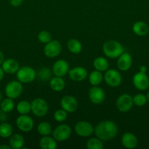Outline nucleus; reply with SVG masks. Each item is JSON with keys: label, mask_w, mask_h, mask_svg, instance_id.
<instances>
[{"label": "nucleus", "mask_w": 149, "mask_h": 149, "mask_svg": "<svg viewBox=\"0 0 149 149\" xmlns=\"http://www.w3.org/2000/svg\"><path fill=\"white\" fill-rule=\"evenodd\" d=\"M1 100H2V95H1V90H0V103H1Z\"/></svg>", "instance_id": "nucleus-43"}, {"label": "nucleus", "mask_w": 149, "mask_h": 149, "mask_svg": "<svg viewBox=\"0 0 149 149\" xmlns=\"http://www.w3.org/2000/svg\"><path fill=\"white\" fill-rule=\"evenodd\" d=\"M117 59V67L120 71H128L132 65V58L129 52H124Z\"/></svg>", "instance_id": "nucleus-17"}, {"label": "nucleus", "mask_w": 149, "mask_h": 149, "mask_svg": "<svg viewBox=\"0 0 149 149\" xmlns=\"http://www.w3.org/2000/svg\"><path fill=\"white\" fill-rule=\"evenodd\" d=\"M132 31L137 36H143L148 33L149 27L145 22L137 21L133 24Z\"/></svg>", "instance_id": "nucleus-23"}, {"label": "nucleus", "mask_w": 149, "mask_h": 149, "mask_svg": "<svg viewBox=\"0 0 149 149\" xmlns=\"http://www.w3.org/2000/svg\"><path fill=\"white\" fill-rule=\"evenodd\" d=\"M11 147L7 145H0V149H10Z\"/></svg>", "instance_id": "nucleus-41"}, {"label": "nucleus", "mask_w": 149, "mask_h": 149, "mask_svg": "<svg viewBox=\"0 0 149 149\" xmlns=\"http://www.w3.org/2000/svg\"><path fill=\"white\" fill-rule=\"evenodd\" d=\"M15 109L14 100L10 97H6L4 100H1L0 103V109L4 111L5 113H8L13 111Z\"/></svg>", "instance_id": "nucleus-30"}, {"label": "nucleus", "mask_w": 149, "mask_h": 149, "mask_svg": "<svg viewBox=\"0 0 149 149\" xmlns=\"http://www.w3.org/2000/svg\"><path fill=\"white\" fill-rule=\"evenodd\" d=\"M37 39L39 42L42 44H47L50 41L52 40V36L51 33L48 31H41L37 34Z\"/></svg>", "instance_id": "nucleus-33"}, {"label": "nucleus", "mask_w": 149, "mask_h": 149, "mask_svg": "<svg viewBox=\"0 0 149 149\" xmlns=\"http://www.w3.org/2000/svg\"><path fill=\"white\" fill-rule=\"evenodd\" d=\"M39 145L42 149H56L57 148V141L53 136H42L39 140Z\"/></svg>", "instance_id": "nucleus-21"}, {"label": "nucleus", "mask_w": 149, "mask_h": 149, "mask_svg": "<svg viewBox=\"0 0 149 149\" xmlns=\"http://www.w3.org/2000/svg\"><path fill=\"white\" fill-rule=\"evenodd\" d=\"M74 132L78 136L82 138L90 137L94 132L93 125L86 121H80L74 126Z\"/></svg>", "instance_id": "nucleus-10"}, {"label": "nucleus", "mask_w": 149, "mask_h": 149, "mask_svg": "<svg viewBox=\"0 0 149 149\" xmlns=\"http://www.w3.org/2000/svg\"><path fill=\"white\" fill-rule=\"evenodd\" d=\"M121 144L124 148L127 149H133L136 148L138 144V140L134 134L127 132L123 134L121 137Z\"/></svg>", "instance_id": "nucleus-18"}, {"label": "nucleus", "mask_w": 149, "mask_h": 149, "mask_svg": "<svg viewBox=\"0 0 149 149\" xmlns=\"http://www.w3.org/2000/svg\"><path fill=\"white\" fill-rule=\"evenodd\" d=\"M89 97L93 104H101L105 100V93L103 89L99 86H92L89 90Z\"/></svg>", "instance_id": "nucleus-14"}, {"label": "nucleus", "mask_w": 149, "mask_h": 149, "mask_svg": "<svg viewBox=\"0 0 149 149\" xmlns=\"http://www.w3.org/2000/svg\"><path fill=\"white\" fill-rule=\"evenodd\" d=\"M133 97V103L135 106L141 107V106H145L147 103V97L146 95L142 94V93H138L136 94Z\"/></svg>", "instance_id": "nucleus-34"}, {"label": "nucleus", "mask_w": 149, "mask_h": 149, "mask_svg": "<svg viewBox=\"0 0 149 149\" xmlns=\"http://www.w3.org/2000/svg\"><path fill=\"white\" fill-rule=\"evenodd\" d=\"M7 113H5L1 109H0V122H4L6 121V119H7Z\"/></svg>", "instance_id": "nucleus-37"}, {"label": "nucleus", "mask_w": 149, "mask_h": 149, "mask_svg": "<svg viewBox=\"0 0 149 149\" xmlns=\"http://www.w3.org/2000/svg\"><path fill=\"white\" fill-rule=\"evenodd\" d=\"M104 146V141L97 137L89 138L86 142V147L88 149H102Z\"/></svg>", "instance_id": "nucleus-31"}, {"label": "nucleus", "mask_w": 149, "mask_h": 149, "mask_svg": "<svg viewBox=\"0 0 149 149\" xmlns=\"http://www.w3.org/2000/svg\"><path fill=\"white\" fill-rule=\"evenodd\" d=\"M132 83L137 90L141 91L146 90L149 87V77H148L146 73L139 71L133 76Z\"/></svg>", "instance_id": "nucleus-12"}, {"label": "nucleus", "mask_w": 149, "mask_h": 149, "mask_svg": "<svg viewBox=\"0 0 149 149\" xmlns=\"http://www.w3.org/2000/svg\"><path fill=\"white\" fill-rule=\"evenodd\" d=\"M102 51L106 57L110 59H115L124 52V48L119 42L111 39L103 44Z\"/></svg>", "instance_id": "nucleus-2"}, {"label": "nucleus", "mask_w": 149, "mask_h": 149, "mask_svg": "<svg viewBox=\"0 0 149 149\" xmlns=\"http://www.w3.org/2000/svg\"><path fill=\"white\" fill-rule=\"evenodd\" d=\"M52 70L48 67H42L37 72V77L42 81H48L52 78Z\"/></svg>", "instance_id": "nucleus-27"}, {"label": "nucleus", "mask_w": 149, "mask_h": 149, "mask_svg": "<svg viewBox=\"0 0 149 149\" xmlns=\"http://www.w3.org/2000/svg\"><path fill=\"white\" fill-rule=\"evenodd\" d=\"M44 54L48 58H54L58 56L61 52V45L58 41L51 40L45 44L43 49Z\"/></svg>", "instance_id": "nucleus-11"}, {"label": "nucleus", "mask_w": 149, "mask_h": 149, "mask_svg": "<svg viewBox=\"0 0 149 149\" xmlns=\"http://www.w3.org/2000/svg\"><path fill=\"white\" fill-rule=\"evenodd\" d=\"M25 140L22 135L18 133L13 134L9 138V146L13 149H20L24 146Z\"/></svg>", "instance_id": "nucleus-20"}, {"label": "nucleus", "mask_w": 149, "mask_h": 149, "mask_svg": "<svg viewBox=\"0 0 149 149\" xmlns=\"http://www.w3.org/2000/svg\"><path fill=\"white\" fill-rule=\"evenodd\" d=\"M18 129L23 132H29L33 130L34 122L33 119L28 114H20L15 121Z\"/></svg>", "instance_id": "nucleus-9"}, {"label": "nucleus", "mask_w": 149, "mask_h": 149, "mask_svg": "<svg viewBox=\"0 0 149 149\" xmlns=\"http://www.w3.org/2000/svg\"><path fill=\"white\" fill-rule=\"evenodd\" d=\"M140 71L142 73H146L147 72V67L145 65H141L140 67V71Z\"/></svg>", "instance_id": "nucleus-39"}, {"label": "nucleus", "mask_w": 149, "mask_h": 149, "mask_svg": "<svg viewBox=\"0 0 149 149\" xmlns=\"http://www.w3.org/2000/svg\"><path fill=\"white\" fill-rule=\"evenodd\" d=\"M69 77L74 81H84L88 77V71L83 66H76L69 70Z\"/></svg>", "instance_id": "nucleus-16"}, {"label": "nucleus", "mask_w": 149, "mask_h": 149, "mask_svg": "<svg viewBox=\"0 0 149 149\" xmlns=\"http://www.w3.org/2000/svg\"><path fill=\"white\" fill-rule=\"evenodd\" d=\"M16 78L22 84H28L32 82L37 78V72L32 67L25 65L20 67L18 70Z\"/></svg>", "instance_id": "nucleus-3"}, {"label": "nucleus", "mask_w": 149, "mask_h": 149, "mask_svg": "<svg viewBox=\"0 0 149 149\" xmlns=\"http://www.w3.org/2000/svg\"><path fill=\"white\" fill-rule=\"evenodd\" d=\"M96 137L103 141L112 140L118 133V128L116 124L110 120H104L99 122L94 127Z\"/></svg>", "instance_id": "nucleus-1"}, {"label": "nucleus", "mask_w": 149, "mask_h": 149, "mask_svg": "<svg viewBox=\"0 0 149 149\" xmlns=\"http://www.w3.org/2000/svg\"><path fill=\"white\" fill-rule=\"evenodd\" d=\"M4 61V55L3 54V52L1 51H0V65H1V63H3V61Z\"/></svg>", "instance_id": "nucleus-40"}, {"label": "nucleus", "mask_w": 149, "mask_h": 149, "mask_svg": "<svg viewBox=\"0 0 149 149\" xmlns=\"http://www.w3.org/2000/svg\"><path fill=\"white\" fill-rule=\"evenodd\" d=\"M23 0H10V4L13 7H18L23 4Z\"/></svg>", "instance_id": "nucleus-36"}, {"label": "nucleus", "mask_w": 149, "mask_h": 149, "mask_svg": "<svg viewBox=\"0 0 149 149\" xmlns=\"http://www.w3.org/2000/svg\"><path fill=\"white\" fill-rule=\"evenodd\" d=\"M61 109L65 110L67 113H73L78 107V103L75 97L71 95H66L61 97L60 100Z\"/></svg>", "instance_id": "nucleus-13"}, {"label": "nucleus", "mask_w": 149, "mask_h": 149, "mask_svg": "<svg viewBox=\"0 0 149 149\" xmlns=\"http://www.w3.org/2000/svg\"><path fill=\"white\" fill-rule=\"evenodd\" d=\"M16 110L20 114H28L31 112V102L21 100L16 105Z\"/></svg>", "instance_id": "nucleus-32"}, {"label": "nucleus", "mask_w": 149, "mask_h": 149, "mask_svg": "<svg viewBox=\"0 0 149 149\" xmlns=\"http://www.w3.org/2000/svg\"><path fill=\"white\" fill-rule=\"evenodd\" d=\"M23 90V84L18 80H14L7 83L4 88V93L7 97L15 100L21 95Z\"/></svg>", "instance_id": "nucleus-5"}, {"label": "nucleus", "mask_w": 149, "mask_h": 149, "mask_svg": "<svg viewBox=\"0 0 149 149\" xmlns=\"http://www.w3.org/2000/svg\"><path fill=\"white\" fill-rule=\"evenodd\" d=\"M49 110V106L45 100L41 97H37L31 102V111L37 117L46 116Z\"/></svg>", "instance_id": "nucleus-4"}, {"label": "nucleus", "mask_w": 149, "mask_h": 149, "mask_svg": "<svg viewBox=\"0 0 149 149\" xmlns=\"http://www.w3.org/2000/svg\"><path fill=\"white\" fill-rule=\"evenodd\" d=\"M1 67L5 74H16L18 70L20 68L18 62L13 58H8L3 61Z\"/></svg>", "instance_id": "nucleus-19"}, {"label": "nucleus", "mask_w": 149, "mask_h": 149, "mask_svg": "<svg viewBox=\"0 0 149 149\" xmlns=\"http://www.w3.org/2000/svg\"><path fill=\"white\" fill-rule=\"evenodd\" d=\"M49 84L51 90H53V91L61 92L65 87L66 83L62 77L55 76L50 79Z\"/></svg>", "instance_id": "nucleus-22"}, {"label": "nucleus", "mask_w": 149, "mask_h": 149, "mask_svg": "<svg viewBox=\"0 0 149 149\" xmlns=\"http://www.w3.org/2000/svg\"><path fill=\"white\" fill-rule=\"evenodd\" d=\"M88 77L89 83L92 86H99L104 80V75L102 74V72L97 70L91 71Z\"/></svg>", "instance_id": "nucleus-25"}, {"label": "nucleus", "mask_w": 149, "mask_h": 149, "mask_svg": "<svg viewBox=\"0 0 149 149\" xmlns=\"http://www.w3.org/2000/svg\"><path fill=\"white\" fill-rule=\"evenodd\" d=\"M104 80L110 87H117L121 84L122 77L117 70L109 68L104 74Z\"/></svg>", "instance_id": "nucleus-8"}, {"label": "nucleus", "mask_w": 149, "mask_h": 149, "mask_svg": "<svg viewBox=\"0 0 149 149\" xmlns=\"http://www.w3.org/2000/svg\"><path fill=\"white\" fill-rule=\"evenodd\" d=\"M72 135V129L67 124H61L53 130L52 136L57 142H62L68 140Z\"/></svg>", "instance_id": "nucleus-6"}, {"label": "nucleus", "mask_w": 149, "mask_h": 149, "mask_svg": "<svg viewBox=\"0 0 149 149\" xmlns=\"http://www.w3.org/2000/svg\"><path fill=\"white\" fill-rule=\"evenodd\" d=\"M67 47L68 50L72 54H79L83 49L82 43L77 39H70L67 42Z\"/></svg>", "instance_id": "nucleus-26"}, {"label": "nucleus", "mask_w": 149, "mask_h": 149, "mask_svg": "<svg viewBox=\"0 0 149 149\" xmlns=\"http://www.w3.org/2000/svg\"><path fill=\"white\" fill-rule=\"evenodd\" d=\"M93 68L95 70L101 71V72H105L108 69H109V62L108 60L104 57H97L94 59L93 62Z\"/></svg>", "instance_id": "nucleus-24"}, {"label": "nucleus", "mask_w": 149, "mask_h": 149, "mask_svg": "<svg viewBox=\"0 0 149 149\" xmlns=\"http://www.w3.org/2000/svg\"><path fill=\"white\" fill-rule=\"evenodd\" d=\"M146 97H147V101H148V103H149V92L147 93V95H146Z\"/></svg>", "instance_id": "nucleus-42"}, {"label": "nucleus", "mask_w": 149, "mask_h": 149, "mask_svg": "<svg viewBox=\"0 0 149 149\" xmlns=\"http://www.w3.org/2000/svg\"><path fill=\"white\" fill-rule=\"evenodd\" d=\"M13 134V127L10 124L2 122L0 124V137L2 138H9Z\"/></svg>", "instance_id": "nucleus-29"}, {"label": "nucleus", "mask_w": 149, "mask_h": 149, "mask_svg": "<svg viewBox=\"0 0 149 149\" xmlns=\"http://www.w3.org/2000/svg\"><path fill=\"white\" fill-rule=\"evenodd\" d=\"M133 103L132 96L129 94H122L118 97L115 101V106L120 112L125 113L132 109Z\"/></svg>", "instance_id": "nucleus-7"}, {"label": "nucleus", "mask_w": 149, "mask_h": 149, "mask_svg": "<svg viewBox=\"0 0 149 149\" xmlns=\"http://www.w3.org/2000/svg\"><path fill=\"white\" fill-rule=\"evenodd\" d=\"M37 132L42 136H47V135H52L53 129L51 125L47 122H42L37 127Z\"/></svg>", "instance_id": "nucleus-28"}, {"label": "nucleus", "mask_w": 149, "mask_h": 149, "mask_svg": "<svg viewBox=\"0 0 149 149\" xmlns=\"http://www.w3.org/2000/svg\"><path fill=\"white\" fill-rule=\"evenodd\" d=\"M67 112L63 109H58L56 111L53 113V118L56 122H64L67 119Z\"/></svg>", "instance_id": "nucleus-35"}, {"label": "nucleus", "mask_w": 149, "mask_h": 149, "mask_svg": "<svg viewBox=\"0 0 149 149\" xmlns=\"http://www.w3.org/2000/svg\"><path fill=\"white\" fill-rule=\"evenodd\" d=\"M4 74H5V73H4V71H3L2 68H1V67L0 66V81H1V80L3 79H4Z\"/></svg>", "instance_id": "nucleus-38"}, {"label": "nucleus", "mask_w": 149, "mask_h": 149, "mask_svg": "<svg viewBox=\"0 0 149 149\" xmlns=\"http://www.w3.org/2000/svg\"><path fill=\"white\" fill-rule=\"evenodd\" d=\"M70 70V65L65 60L59 59L56 61L52 67L53 74L56 77H63L67 75Z\"/></svg>", "instance_id": "nucleus-15"}]
</instances>
